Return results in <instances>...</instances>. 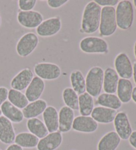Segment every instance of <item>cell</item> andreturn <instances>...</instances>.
<instances>
[{
	"instance_id": "1",
	"label": "cell",
	"mask_w": 136,
	"mask_h": 150,
	"mask_svg": "<svg viewBox=\"0 0 136 150\" xmlns=\"http://www.w3.org/2000/svg\"><path fill=\"white\" fill-rule=\"evenodd\" d=\"M102 7L94 1L86 5L81 21V29L85 34L90 35L99 29L100 23Z\"/></svg>"
},
{
	"instance_id": "2",
	"label": "cell",
	"mask_w": 136,
	"mask_h": 150,
	"mask_svg": "<svg viewBox=\"0 0 136 150\" xmlns=\"http://www.w3.org/2000/svg\"><path fill=\"white\" fill-rule=\"evenodd\" d=\"M104 71L100 66H94L85 77L86 91L92 97H98L103 89Z\"/></svg>"
},
{
	"instance_id": "3",
	"label": "cell",
	"mask_w": 136,
	"mask_h": 150,
	"mask_svg": "<svg viewBox=\"0 0 136 150\" xmlns=\"http://www.w3.org/2000/svg\"><path fill=\"white\" fill-rule=\"evenodd\" d=\"M117 26L116 17V9L114 7L102 8L99 33L101 37H108L116 33Z\"/></svg>"
},
{
	"instance_id": "4",
	"label": "cell",
	"mask_w": 136,
	"mask_h": 150,
	"mask_svg": "<svg viewBox=\"0 0 136 150\" xmlns=\"http://www.w3.org/2000/svg\"><path fill=\"white\" fill-rule=\"evenodd\" d=\"M133 7L131 1L123 0L119 1L116 9L117 27L122 30H127L133 22Z\"/></svg>"
},
{
	"instance_id": "5",
	"label": "cell",
	"mask_w": 136,
	"mask_h": 150,
	"mask_svg": "<svg viewBox=\"0 0 136 150\" xmlns=\"http://www.w3.org/2000/svg\"><path fill=\"white\" fill-rule=\"evenodd\" d=\"M80 50L86 54H107L109 52L108 44L106 41L98 37H86L79 43Z\"/></svg>"
},
{
	"instance_id": "6",
	"label": "cell",
	"mask_w": 136,
	"mask_h": 150,
	"mask_svg": "<svg viewBox=\"0 0 136 150\" xmlns=\"http://www.w3.org/2000/svg\"><path fill=\"white\" fill-rule=\"evenodd\" d=\"M39 45V38L34 33L23 35L16 45V52L21 57H27L33 52Z\"/></svg>"
},
{
	"instance_id": "7",
	"label": "cell",
	"mask_w": 136,
	"mask_h": 150,
	"mask_svg": "<svg viewBox=\"0 0 136 150\" xmlns=\"http://www.w3.org/2000/svg\"><path fill=\"white\" fill-rule=\"evenodd\" d=\"M34 71L39 78L47 81L58 79L61 75V68L57 64L49 62H41L35 64Z\"/></svg>"
},
{
	"instance_id": "8",
	"label": "cell",
	"mask_w": 136,
	"mask_h": 150,
	"mask_svg": "<svg viewBox=\"0 0 136 150\" xmlns=\"http://www.w3.org/2000/svg\"><path fill=\"white\" fill-rule=\"evenodd\" d=\"M62 28V21L59 17H53L43 21L36 28V32L41 37H49L57 35Z\"/></svg>"
},
{
	"instance_id": "9",
	"label": "cell",
	"mask_w": 136,
	"mask_h": 150,
	"mask_svg": "<svg viewBox=\"0 0 136 150\" xmlns=\"http://www.w3.org/2000/svg\"><path fill=\"white\" fill-rule=\"evenodd\" d=\"M115 70L122 79H130L133 76V66L129 57L125 53H120L114 59Z\"/></svg>"
},
{
	"instance_id": "10",
	"label": "cell",
	"mask_w": 136,
	"mask_h": 150,
	"mask_svg": "<svg viewBox=\"0 0 136 150\" xmlns=\"http://www.w3.org/2000/svg\"><path fill=\"white\" fill-rule=\"evenodd\" d=\"M114 125L116 132L121 139H128L132 133L129 118L127 114L124 112H117L114 118Z\"/></svg>"
},
{
	"instance_id": "11",
	"label": "cell",
	"mask_w": 136,
	"mask_h": 150,
	"mask_svg": "<svg viewBox=\"0 0 136 150\" xmlns=\"http://www.w3.org/2000/svg\"><path fill=\"white\" fill-rule=\"evenodd\" d=\"M17 21L22 27L27 28H37L43 21V17L41 13L36 11H22L17 13Z\"/></svg>"
},
{
	"instance_id": "12",
	"label": "cell",
	"mask_w": 136,
	"mask_h": 150,
	"mask_svg": "<svg viewBox=\"0 0 136 150\" xmlns=\"http://www.w3.org/2000/svg\"><path fill=\"white\" fill-rule=\"evenodd\" d=\"M98 123L91 116H78L74 118L72 129L76 132L82 133H93L97 130Z\"/></svg>"
},
{
	"instance_id": "13",
	"label": "cell",
	"mask_w": 136,
	"mask_h": 150,
	"mask_svg": "<svg viewBox=\"0 0 136 150\" xmlns=\"http://www.w3.org/2000/svg\"><path fill=\"white\" fill-rule=\"evenodd\" d=\"M62 135L59 131L49 133L39 140L37 148V150H56L62 143Z\"/></svg>"
},
{
	"instance_id": "14",
	"label": "cell",
	"mask_w": 136,
	"mask_h": 150,
	"mask_svg": "<svg viewBox=\"0 0 136 150\" xmlns=\"http://www.w3.org/2000/svg\"><path fill=\"white\" fill-rule=\"evenodd\" d=\"M74 112L71 108L64 106L59 112V130L61 133H67L71 130L74 120Z\"/></svg>"
},
{
	"instance_id": "15",
	"label": "cell",
	"mask_w": 136,
	"mask_h": 150,
	"mask_svg": "<svg viewBox=\"0 0 136 150\" xmlns=\"http://www.w3.org/2000/svg\"><path fill=\"white\" fill-rule=\"evenodd\" d=\"M33 73L30 68H25L20 71L11 81V87L13 89L23 91L27 89L33 79Z\"/></svg>"
},
{
	"instance_id": "16",
	"label": "cell",
	"mask_w": 136,
	"mask_h": 150,
	"mask_svg": "<svg viewBox=\"0 0 136 150\" xmlns=\"http://www.w3.org/2000/svg\"><path fill=\"white\" fill-rule=\"evenodd\" d=\"M15 136L12 122L5 116H0V141L4 144L11 145L14 142Z\"/></svg>"
},
{
	"instance_id": "17",
	"label": "cell",
	"mask_w": 136,
	"mask_h": 150,
	"mask_svg": "<svg viewBox=\"0 0 136 150\" xmlns=\"http://www.w3.org/2000/svg\"><path fill=\"white\" fill-rule=\"evenodd\" d=\"M44 87L45 84L43 80L37 76L34 77L25 93L29 102L31 103L40 99L44 90Z\"/></svg>"
},
{
	"instance_id": "18",
	"label": "cell",
	"mask_w": 136,
	"mask_h": 150,
	"mask_svg": "<svg viewBox=\"0 0 136 150\" xmlns=\"http://www.w3.org/2000/svg\"><path fill=\"white\" fill-rule=\"evenodd\" d=\"M117 113L116 110L100 106L94 107L91 114V117L97 123L110 124L114 122Z\"/></svg>"
},
{
	"instance_id": "19",
	"label": "cell",
	"mask_w": 136,
	"mask_h": 150,
	"mask_svg": "<svg viewBox=\"0 0 136 150\" xmlns=\"http://www.w3.org/2000/svg\"><path fill=\"white\" fill-rule=\"evenodd\" d=\"M119 76L114 68L108 67L104 74L103 89L106 93L114 94L117 91Z\"/></svg>"
},
{
	"instance_id": "20",
	"label": "cell",
	"mask_w": 136,
	"mask_h": 150,
	"mask_svg": "<svg viewBox=\"0 0 136 150\" xmlns=\"http://www.w3.org/2000/svg\"><path fill=\"white\" fill-rule=\"evenodd\" d=\"M44 124L49 133L59 130V112L53 106H49L43 113Z\"/></svg>"
},
{
	"instance_id": "21",
	"label": "cell",
	"mask_w": 136,
	"mask_h": 150,
	"mask_svg": "<svg viewBox=\"0 0 136 150\" xmlns=\"http://www.w3.org/2000/svg\"><path fill=\"white\" fill-rule=\"evenodd\" d=\"M121 142V138L115 131H110L104 135L99 141L98 150H116Z\"/></svg>"
},
{
	"instance_id": "22",
	"label": "cell",
	"mask_w": 136,
	"mask_h": 150,
	"mask_svg": "<svg viewBox=\"0 0 136 150\" xmlns=\"http://www.w3.org/2000/svg\"><path fill=\"white\" fill-rule=\"evenodd\" d=\"M0 109L4 116L7 118L11 122L18 124L21 122L23 120L24 116H23L22 110L15 107L9 100L4 102L1 106Z\"/></svg>"
},
{
	"instance_id": "23",
	"label": "cell",
	"mask_w": 136,
	"mask_h": 150,
	"mask_svg": "<svg viewBox=\"0 0 136 150\" xmlns=\"http://www.w3.org/2000/svg\"><path fill=\"white\" fill-rule=\"evenodd\" d=\"M47 107V103L43 99H39L31 102L23 108L22 110L24 118L31 119L37 118L43 114L46 108Z\"/></svg>"
},
{
	"instance_id": "24",
	"label": "cell",
	"mask_w": 136,
	"mask_h": 150,
	"mask_svg": "<svg viewBox=\"0 0 136 150\" xmlns=\"http://www.w3.org/2000/svg\"><path fill=\"white\" fill-rule=\"evenodd\" d=\"M133 85L129 79H120L117 87V97L122 103H127L132 100Z\"/></svg>"
},
{
	"instance_id": "25",
	"label": "cell",
	"mask_w": 136,
	"mask_h": 150,
	"mask_svg": "<svg viewBox=\"0 0 136 150\" xmlns=\"http://www.w3.org/2000/svg\"><path fill=\"white\" fill-rule=\"evenodd\" d=\"M27 128L31 134L42 139L49 134V131L43 121L38 118L28 119L27 122Z\"/></svg>"
},
{
	"instance_id": "26",
	"label": "cell",
	"mask_w": 136,
	"mask_h": 150,
	"mask_svg": "<svg viewBox=\"0 0 136 150\" xmlns=\"http://www.w3.org/2000/svg\"><path fill=\"white\" fill-rule=\"evenodd\" d=\"M96 103L101 107L111 108L117 110L121 108L122 103L120 101L117 95L114 94L102 93L97 97Z\"/></svg>"
},
{
	"instance_id": "27",
	"label": "cell",
	"mask_w": 136,
	"mask_h": 150,
	"mask_svg": "<svg viewBox=\"0 0 136 150\" xmlns=\"http://www.w3.org/2000/svg\"><path fill=\"white\" fill-rule=\"evenodd\" d=\"M94 108V101L93 97L88 93L78 96V110L81 116H90Z\"/></svg>"
},
{
	"instance_id": "28",
	"label": "cell",
	"mask_w": 136,
	"mask_h": 150,
	"mask_svg": "<svg viewBox=\"0 0 136 150\" xmlns=\"http://www.w3.org/2000/svg\"><path fill=\"white\" fill-rule=\"evenodd\" d=\"M71 88L78 95L84 93L86 92V80L82 71L76 69L72 71L70 75Z\"/></svg>"
},
{
	"instance_id": "29",
	"label": "cell",
	"mask_w": 136,
	"mask_h": 150,
	"mask_svg": "<svg viewBox=\"0 0 136 150\" xmlns=\"http://www.w3.org/2000/svg\"><path fill=\"white\" fill-rule=\"evenodd\" d=\"M14 142L22 148L31 149L37 146L39 139L30 132H21L15 136Z\"/></svg>"
},
{
	"instance_id": "30",
	"label": "cell",
	"mask_w": 136,
	"mask_h": 150,
	"mask_svg": "<svg viewBox=\"0 0 136 150\" xmlns=\"http://www.w3.org/2000/svg\"><path fill=\"white\" fill-rule=\"evenodd\" d=\"M7 99L12 105L19 109H23L29 104V100L25 95L17 90L9 89Z\"/></svg>"
},
{
	"instance_id": "31",
	"label": "cell",
	"mask_w": 136,
	"mask_h": 150,
	"mask_svg": "<svg viewBox=\"0 0 136 150\" xmlns=\"http://www.w3.org/2000/svg\"><path fill=\"white\" fill-rule=\"evenodd\" d=\"M62 99L67 107L73 110H78V95L71 87H67L62 91Z\"/></svg>"
},
{
	"instance_id": "32",
	"label": "cell",
	"mask_w": 136,
	"mask_h": 150,
	"mask_svg": "<svg viewBox=\"0 0 136 150\" xmlns=\"http://www.w3.org/2000/svg\"><path fill=\"white\" fill-rule=\"evenodd\" d=\"M37 4L36 0H19L18 6L22 11H32Z\"/></svg>"
},
{
	"instance_id": "33",
	"label": "cell",
	"mask_w": 136,
	"mask_h": 150,
	"mask_svg": "<svg viewBox=\"0 0 136 150\" xmlns=\"http://www.w3.org/2000/svg\"><path fill=\"white\" fill-rule=\"evenodd\" d=\"M68 0H48L47 1L48 6L52 9H58L68 3Z\"/></svg>"
},
{
	"instance_id": "34",
	"label": "cell",
	"mask_w": 136,
	"mask_h": 150,
	"mask_svg": "<svg viewBox=\"0 0 136 150\" xmlns=\"http://www.w3.org/2000/svg\"><path fill=\"white\" fill-rule=\"evenodd\" d=\"M94 1L100 7H114L119 3L118 0H94Z\"/></svg>"
},
{
	"instance_id": "35",
	"label": "cell",
	"mask_w": 136,
	"mask_h": 150,
	"mask_svg": "<svg viewBox=\"0 0 136 150\" xmlns=\"http://www.w3.org/2000/svg\"><path fill=\"white\" fill-rule=\"evenodd\" d=\"M9 90L5 87H0V106L6 102L8 98Z\"/></svg>"
},
{
	"instance_id": "36",
	"label": "cell",
	"mask_w": 136,
	"mask_h": 150,
	"mask_svg": "<svg viewBox=\"0 0 136 150\" xmlns=\"http://www.w3.org/2000/svg\"><path fill=\"white\" fill-rule=\"evenodd\" d=\"M129 142L131 146L136 149V131L132 132L129 138Z\"/></svg>"
},
{
	"instance_id": "37",
	"label": "cell",
	"mask_w": 136,
	"mask_h": 150,
	"mask_svg": "<svg viewBox=\"0 0 136 150\" xmlns=\"http://www.w3.org/2000/svg\"><path fill=\"white\" fill-rule=\"evenodd\" d=\"M6 150H23L21 147L18 146L16 144H12L7 147Z\"/></svg>"
},
{
	"instance_id": "38",
	"label": "cell",
	"mask_w": 136,
	"mask_h": 150,
	"mask_svg": "<svg viewBox=\"0 0 136 150\" xmlns=\"http://www.w3.org/2000/svg\"><path fill=\"white\" fill-rule=\"evenodd\" d=\"M133 80L136 85V62L133 63Z\"/></svg>"
},
{
	"instance_id": "39",
	"label": "cell",
	"mask_w": 136,
	"mask_h": 150,
	"mask_svg": "<svg viewBox=\"0 0 136 150\" xmlns=\"http://www.w3.org/2000/svg\"><path fill=\"white\" fill-rule=\"evenodd\" d=\"M132 99H133V101L136 103V87L133 89L132 95Z\"/></svg>"
},
{
	"instance_id": "40",
	"label": "cell",
	"mask_w": 136,
	"mask_h": 150,
	"mask_svg": "<svg viewBox=\"0 0 136 150\" xmlns=\"http://www.w3.org/2000/svg\"><path fill=\"white\" fill-rule=\"evenodd\" d=\"M134 54H135V58H136V42L134 45Z\"/></svg>"
},
{
	"instance_id": "41",
	"label": "cell",
	"mask_w": 136,
	"mask_h": 150,
	"mask_svg": "<svg viewBox=\"0 0 136 150\" xmlns=\"http://www.w3.org/2000/svg\"><path fill=\"white\" fill-rule=\"evenodd\" d=\"M133 4H134V6L136 7V0H134V1H133Z\"/></svg>"
},
{
	"instance_id": "42",
	"label": "cell",
	"mask_w": 136,
	"mask_h": 150,
	"mask_svg": "<svg viewBox=\"0 0 136 150\" xmlns=\"http://www.w3.org/2000/svg\"><path fill=\"white\" fill-rule=\"evenodd\" d=\"M1 15H0V26H1Z\"/></svg>"
},
{
	"instance_id": "43",
	"label": "cell",
	"mask_w": 136,
	"mask_h": 150,
	"mask_svg": "<svg viewBox=\"0 0 136 150\" xmlns=\"http://www.w3.org/2000/svg\"><path fill=\"white\" fill-rule=\"evenodd\" d=\"M1 109H0V116H1Z\"/></svg>"
},
{
	"instance_id": "44",
	"label": "cell",
	"mask_w": 136,
	"mask_h": 150,
	"mask_svg": "<svg viewBox=\"0 0 136 150\" xmlns=\"http://www.w3.org/2000/svg\"><path fill=\"white\" fill-rule=\"evenodd\" d=\"M0 150H2V149H0Z\"/></svg>"
}]
</instances>
